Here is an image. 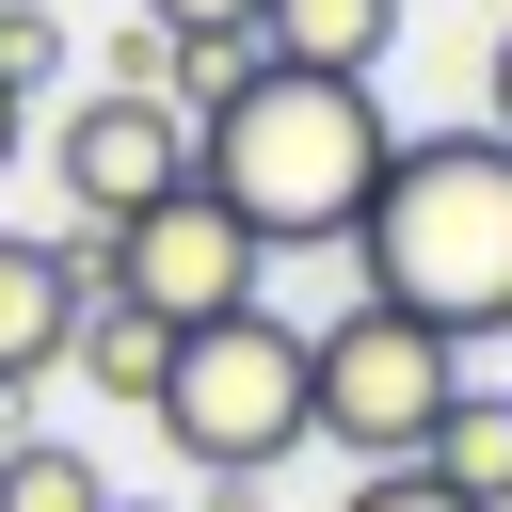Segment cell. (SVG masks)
Masks as SVG:
<instances>
[{
  "label": "cell",
  "mask_w": 512,
  "mask_h": 512,
  "mask_svg": "<svg viewBox=\"0 0 512 512\" xmlns=\"http://www.w3.org/2000/svg\"><path fill=\"white\" fill-rule=\"evenodd\" d=\"M400 128H384V80H320V64H256L208 128H192V192L240 208L256 256H304V240H352L368 192H384Z\"/></svg>",
  "instance_id": "1"
},
{
  "label": "cell",
  "mask_w": 512,
  "mask_h": 512,
  "mask_svg": "<svg viewBox=\"0 0 512 512\" xmlns=\"http://www.w3.org/2000/svg\"><path fill=\"white\" fill-rule=\"evenodd\" d=\"M352 288L432 320L448 352L512 336V144L496 128H400V160L352 224Z\"/></svg>",
  "instance_id": "2"
},
{
  "label": "cell",
  "mask_w": 512,
  "mask_h": 512,
  "mask_svg": "<svg viewBox=\"0 0 512 512\" xmlns=\"http://www.w3.org/2000/svg\"><path fill=\"white\" fill-rule=\"evenodd\" d=\"M144 416H160V448H176L208 496H256V480L304 448V320H272V304L192 320Z\"/></svg>",
  "instance_id": "3"
},
{
  "label": "cell",
  "mask_w": 512,
  "mask_h": 512,
  "mask_svg": "<svg viewBox=\"0 0 512 512\" xmlns=\"http://www.w3.org/2000/svg\"><path fill=\"white\" fill-rule=\"evenodd\" d=\"M464 400V352L368 288H336V320H304V432H336L352 464H416L432 416Z\"/></svg>",
  "instance_id": "4"
},
{
  "label": "cell",
  "mask_w": 512,
  "mask_h": 512,
  "mask_svg": "<svg viewBox=\"0 0 512 512\" xmlns=\"http://www.w3.org/2000/svg\"><path fill=\"white\" fill-rule=\"evenodd\" d=\"M96 288H112V304H144L160 336H192V320L256 304V240H240V208H208V192H160V208H128V224L96 240Z\"/></svg>",
  "instance_id": "5"
},
{
  "label": "cell",
  "mask_w": 512,
  "mask_h": 512,
  "mask_svg": "<svg viewBox=\"0 0 512 512\" xmlns=\"http://www.w3.org/2000/svg\"><path fill=\"white\" fill-rule=\"evenodd\" d=\"M48 176H64V208L112 240L128 208H160V192H192V112L176 96H128V80H96L64 128H48Z\"/></svg>",
  "instance_id": "6"
},
{
  "label": "cell",
  "mask_w": 512,
  "mask_h": 512,
  "mask_svg": "<svg viewBox=\"0 0 512 512\" xmlns=\"http://www.w3.org/2000/svg\"><path fill=\"white\" fill-rule=\"evenodd\" d=\"M80 304H96V256H80V240H16V224H0V400L64 368Z\"/></svg>",
  "instance_id": "7"
},
{
  "label": "cell",
  "mask_w": 512,
  "mask_h": 512,
  "mask_svg": "<svg viewBox=\"0 0 512 512\" xmlns=\"http://www.w3.org/2000/svg\"><path fill=\"white\" fill-rule=\"evenodd\" d=\"M256 48L272 64H320V80H384L400 0H256Z\"/></svg>",
  "instance_id": "8"
},
{
  "label": "cell",
  "mask_w": 512,
  "mask_h": 512,
  "mask_svg": "<svg viewBox=\"0 0 512 512\" xmlns=\"http://www.w3.org/2000/svg\"><path fill=\"white\" fill-rule=\"evenodd\" d=\"M64 368H80L96 400H128V416H144V400H160V368H176V336H160L144 304H112V288H96V304H80V336H64Z\"/></svg>",
  "instance_id": "9"
},
{
  "label": "cell",
  "mask_w": 512,
  "mask_h": 512,
  "mask_svg": "<svg viewBox=\"0 0 512 512\" xmlns=\"http://www.w3.org/2000/svg\"><path fill=\"white\" fill-rule=\"evenodd\" d=\"M448 496H480V512H512V384H464L448 416H432V448H416Z\"/></svg>",
  "instance_id": "10"
},
{
  "label": "cell",
  "mask_w": 512,
  "mask_h": 512,
  "mask_svg": "<svg viewBox=\"0 0 512 512\" xmlns=\"http://www.w3.org/2000/svg\"><path fill=\"white\" fill-rule=\"evenodd\" d=\"M0 512H112L80 432H0Z\"/></svg>",
  "instance_id": "11"
},
{
  "label": "cell",
  "mask_w": 512,
  "mask_h": 512,
  "mask_svg": "<svg viewBox=\"0 0 512 512\" xmlns=\"http://www.w3.org/2000/svg\"><path fill=\"white\" fill-rule=\"evenodd\" d=\"M256 64H272V48H256V16H240V32H160V96H176L192 128H208V112H224Z\"/></svg>",
  "instance_id": "12"
},
{
  "label": "cell",
  "mask_w": 512,
  "mask_h": 512,
  "mask_svg": "<svg viewBox=\"0 0 512 512\" xmlns=\"http://www.w3.org/2000/svg\"><path fill=\"white\" fill-rule=\"evenodd\" d=\"M0 80H16V96L64 80V16H48V0H0Z\"/></svg>",
  "instance_id": "13"
},
{
  "label": "cell",
  "mask_w": 512,
  "mask_h": 512,
  "mask_svg": "<svg viewBox=\"0 0 512 512\" xmlns=\"http://www.w3.org/2000/svg\"><path fill=\"white\" fill-rule=\"evenodd\" d=\"M336 512H480V496H448V480H432V464H368V480H352V496H336Z\"/></svg>",
  "instance_id": "14"
},
{
  "label": "cell",
  "mask_w": 512,
  "mask_h": 512,
  "mask_svg": "<svg viewBox=\"0 0 512 512\" xmlns=\"http://www.w3.org/2000/svg\"><path fill=\"white\" fill-rule=\"evenodd\" d=\"M128 16H160V32H240L256 0H128Z\"/></svg>",
  "instance_id": "15"
},
{
  "label": "cell",
  "mask_w": 512,
  "mask_h": 512,
  "mask_svg": "<svg viewBox=\"0 0 512 512\" xmlns=\"http://www.w3.org/2000/svg\"><path fill=\"white\" fill-rule=\"evenodd\" d=\"M480 128L512 144V32H496V64H480Z\"/></svg>",
  "instance_id": "16"
},
{
  "label": "cell",
  "mask_w": 512,
  "mask_h": 512,
  "mask_svg": "<svg viewBox=\"0 0 512 512\" xmlns=\"http://www.w3.org/2000/svg\"><path fill=\"white\" fill-rule=\"evenodd\" d=\"M16 144H32V96H16V80H0V176H16Z\"/></svg>",
  "instance_id": "17"
},
{
  "label": "cell",
  "mask_w": 512,
  "mask_h": 512,
  "mask_svg": "<svg viewBox=\"0 0 512 512\" xmlns=\"http://www.w3.org/2000/svg\"><path fill=\"white\" fill-rule=\"evenodd\" d=\"M112 512H144V496H112Z\"/></svg>",
  "instance_id": "18"
}]
</instances>
